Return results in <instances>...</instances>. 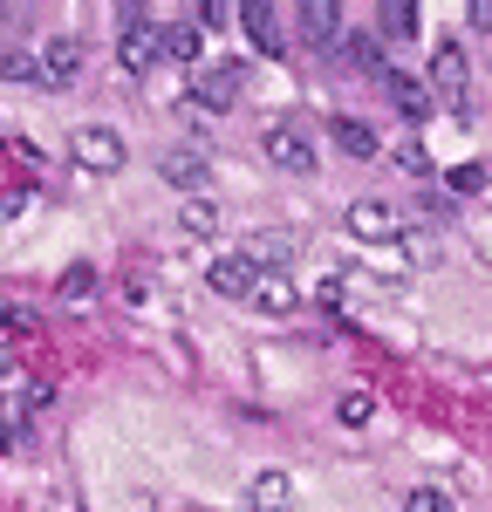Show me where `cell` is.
Returning <instances> with one entry per match:
<instances>
[{"mask_svg": "<svg viewBox=\"0 0 492 512\" xmlns=\"http://www.w3.org/2000/svg\"><path fill=\"white\" fill-rule=\"evenodd\" d=\"M253 274H260L253 260H240V253H226V260H212V274H205V287H212V294H226V301H246V294H253Z\"/></svg>", "mask_w": 492, "mask_h": 512, "instance_id": "obj_8", "label": "cell"}, {"mask_svg": "<svg viewBox=\"0 0 492 512\" xmlns=\"http://www.w3.org/2000/svg\"><path fill=\"white\" fill-rule=\"evenodd\" d=\"M486 178H492L486 164H458V171H451L445 185H451V192H465V198H472V192H486Z\"/></svg>", "mask_w": 492, "mask_h": 512, "instance_id": "obj_21", "label": "cell"}, {"mask_svg": "<svg viewBox=\"0 0 492 512\" xmlns=\"http://www.w3.org/2000/svg\"><path fill=\"white\" fill-rule=\"evenodd\" d=\"M0 362H7V355H0Z\"/></svg>", "mask_w": 492, "mask_h": 512, "instance_id": "obj_27", "label": "cell"}, {"mask_svg": "<svg viewBox=\"0 0 492 512\" xmlns=\"http://www.w3.org/2000/svg\"><path fill=\"white\" fill-rule=\"evenodd\" d=\"M267 158L281 164V171H315V144H308V130L274 123V130H267Z\"/></svg>", "mask_w": 492, "mask_h": 512, "instance_id": "obj_5", "label": "cell"}, {"mask_svg": "<svg viewBox=\"0 0 492 512\" xmlns=\"http://www.w3.org/2000/svg\"><path fill=\"white\" fill-rule=\"evenodd\" d=\"M35 62H41V82L48 89H69L82 76V35H48V48H41Z\"/></svg>", "mask_w": 492, "mask_h": 512, "instance_id": "obj_3", "label": "cell"}, {"mask_svg": "<svg viewBox=\"0 0 492 512\" xmlns=\"http://www.w3.org/2000/svg\"><path fill=\"white\" fill-rule=\"evenodd\" d=\"M472 28H492V0H472Z\"/></svg>", "mask_w": 492, "mask_h": 512, "instance_id": "obj_26", "label": "cell"}, {"mask_svg": "<svg viewBox=\"0 0 492 512\" xmlns=\"http://www.w3.org/2000/svg\"><path fill=\"white\" fill-rule=\"evenodd\" d=\"M376 28H383V41H410L417 35V0H383L376 7Z\"/></svg>", "mask_w": 492, "mask_h": 512, "instance_id": "obj_14", "label": "cell"}, {"mask_svg": "<svg viewBox=\"0 0 492 512\" xmlns=\"http://www.w3.org/2000/svg\"><path fill=\"white\" fill-rule=\"evenodd\" d=\"M404 512H451V499L438 492V485H417V492L404 499Z\"/></svg>", "mask_w": 492, "mask_h": 512, "instance_id": "obj_23", "label": "cell"}, {"mask_svg": "<svg viewBox=\"0 0 492 512\" xmlns=\"http://www.w3.org/2000/svg\"><path fill=\"white\" fill-rule=\"evenodd\" d=\"M240 82H246V69L226 62V69H212V76L192 89V103H199V110H233V103H240Z\"/></svg>", "mask_w": 492, "mask_h": 512, "instance_id": "obj_6", "label": "cell"}, {"mask_svg": "<svg viewBox=\"0 0 492 512\" xmlns=\"http://www.w3.org/2000/svg\"><path fill=\"white\" fill-rule=\"evenodd\" d=\"M164 178H171L178 192H199L205 178H212V164H205L199 151H164Z\"/></svg>", "mask_w": 492, "mask_h": 512, "instance_id": "obj_12", "label": "cell"}, {"mask_svg": "<svg viewBox=\"0 0 492 512\" xmlns=\"http://www.w3.org/2000/svg\"><path fill=\"white\" fill-rule=\"evenodd\" d=\"M424 89H431V103H445V110H465V103H472V76H465V48H458V41H438V48H431Z\"/></svg>", "mask_w": 492, "mask_h": 512, "instance_id": "obj_1", "label": "cell"}, {"mask_svg": "<svg viewBox=\"0 0 492 512\" xmlns=\"http://www.w3.org/2000/svg\"><path fill=\"white\" fill-rule=\"evenodd\" d=\"M328 137H335L349 158H376V151H383V144H376V130H369V123H356V117H335V123H328Z\"/></svg>", "mask_w": 492, "mask_h": 512, "instance_id": "obj_13", "label": "cell"}, {"mask_svg": "<svg viewBox=\"0 0 492 512\" xmlns=\"http://www.w3.org/2000/svg\"><path fill=\"white\" fill-rule=\"evenodd\" d=\"M335 417H342V424H369V417H376V396H369V390H349L342 403H335Z\"/></svg>", "mask_w": 492, "mask_h": 512, "instance_id": "obj_20", "label": "cell"}, {"mask_svg": "<svg viewBox=\"0 0 492 512\" xmlns=\"http://www.w3.org/2000/svg\"><path fill=\"white\" fill-rule=\"evenodd\" d=\"M158 55H164V35L144 21V28H123L117 41V62H123V76H151L158 69Z\"/></svg>", "mask_w": 492, "mask_h": 512, "instance_id": "obj_4", "label": "cell"}, {"mask_svg": "<svg viewBox=\"0 0 492 512\" xmlns=\"http://www.w3.org/2000/svg\"><path fill=\"white\" fill-rule=\"evenodd\" d=\"M240 21H246V35H253V48H260V55H281V28H274L281 14H274L267 0H253V7H240Z\"/></svg>", "mask_w": 492, "mask_h": 512, "instance_id": "obj_11", "label": "cell"}, {"mask_svg": "<svg viewBox=\"0 0 492 512\" xmlns=\"http://www.w3.org/2000/svg\"><path fill=\"white\" fill-rule=\"evenodd\" d=\"M178 219H185V233H212V226H219V212H212L205 198H185V212H178Z\"/></svg>", "mask_w": 492, "mask_h": 512, "instance_id": "obj_22", "label": "cell"}, {"mask_svg": "<svg viewBox=\"0 0 492 512\" xmlns=\"http://www.w3.org/2000/svg\"><path fill=\"white\" fill-rule=\"evenodd\" d=\"M383 96H390V103H397V117H410V123L431 117V89H424L417 76H404V69H390V76H383Z\"/></svg>", "mask_w": 492, "mask_h": 512, "instance_id": "obj_7", "label": "cell"}, {"mask_svg": "<svg viewBox=\"0 0 492 512\" xmlns=\"http://www.w3.org/2000/svg\"><path fill=\"white\" fill-rule=\"evenodd\" d=\"M158 35H164V55H171V62H185V69L199 62V48H205V28H158Z\"/></svg>", "mask_w": 492, "mask_h": 512, "instance_id": "obj_18", "label": "cell"}, {"mask_svg": "<svg viewBox=\"0 0 492 512\" xmlns=\"http://www.w3.org/2000/svg\"><path fill=\"white\" fill-rule=\"evenodd\" d=\"M246 301H253L260 315H294L301 294H294V280H287V274H253V294H246Z\"/></svg>", "mask_w": 492, "mask_h": 512, "instance_id": "obj_10", "label": "cell"}, {"mask_svg": "<svg viewBox=\"0 0 492 512\" xmlns=\"http://www.w3.org/2000/svg\"><path fill=\"white\" fill-rule=\"evenodd\" d=\"M0 82H41V62L28 48H14V41H0Z\"/></svg>", "mask_w": 492, "mask_h": 512, "instance_id": "obj_17", "label": "cell"}, {"mask_svg": "<svg viewBox=\"0 0 492 512\" xmlns=\"http://www.w3.org/2000/svg\"><path fill=\"white\" fill-rule=\"evenodd\" d=\"M89 287H96L89 267H69V274H62V294H89Z\"/></svg>", "mask_w": 492, "mask_h": 512, "instance_id": "obj_24", "label": "cell"}, {"mask_svg": "<svg viewBox=\"0 0 492 512\" xmlns=\"http://www.w3.org/2000/svg\"><path fill=\"white\" fill-rule=\"evenodd\" d=\"M349 233L356 239H397V212L383 198H356L349 205Z\"/></svg>", "mask_w": 492, "mask_h": 512, "instance_id": "obj_9", "label": "cell"}, {"mask_svg": "<svg viewBox=\"0 0 492 512\" xmlns=\"http://www.w3.org/2000/svg\"><path fill=\"white\" fill-rule=\"evenodd\" d=\"M287 506H294L287 472H260V478H253V512H287Z\"/></svg>", "mask_w": 492, "mask_h": 512, "instance_id": "obj_16", "label": "cell"}, {"mask_svg": "<svg viewBox=\"0 0 492 512\" xmlns=\"http://www.w3.org/2000/svg\"><path fill=\"white\" fill-rule=\"evenodd\" d=\"M335 21H342V7H335V0L301 7V35H308V48H328V41H335Z\"/></svg>", "mask_w": 492, "mask_h": 512, "instance_id": "obj_15", "label": "cell"}, {"mask_svg": "<svg viewBox=\"0 0 492 512\" xmlns=\"http://www.w3.org/2000/svg\"><path fill=\"white\" fill-rule=\"evenodd\" d=\"M397 158H404V171H417V178H424V171H431V158H424V144H404V151H397Z\"/></svg>", "mask_w": 492, "mask_h": 512, "instance_id": "obj_25", "label": "cell"}, {"mask_svg": "<svg viewBox=\"0 0 492 512\" xmlns=\"http://www.w3.org/2000/svg\"><path fill=\"white\" fill-rule=\"evenodd\" d=\"M349 55H356L363 76H376V82L390 76V69H383V41H376V35H356V41H349Z\"/></svg>", "mask_w": 492, "mask_h": 512, "instance_id": "obj_19", "label": "cell"}, {"mask_svg": "<svg viewBox=\"0 0 492 512\" xmlns=\"http://www.w3.org/2000/svg\"><path fill=\"white\" fill-rule=\"evenodd\" d=\"M69 158H76L82 171H123V144H117V130H103V123H89V130H76V144H69Z\"/></svg>", "mask_w": 492, "mask_h": 512, "instance_id": "obj_2", "label": "cell"}]
</instances>
